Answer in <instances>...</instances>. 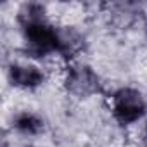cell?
I'll return each instance as SVG.
<instances>
[{"instance_id": "cell-1", "label": "cell", "mask_w": 147, "mask_h": 147, "mask_svg": "<svg viewBox=\"0 0 147 147\" xmlns=\"http://www.w3.org/2000/svg\"><path fill=\"white\" fill-rule=\"evenodd\" d=\"M18 24L23 38V50L33 59L59 55L71 64L85 47L82 33L73 26L54 24L49 19L45 5L36 2H28L19 7Z\"/></svg>"}, {"instance_id": "cell-2", "label": "cell", "mask_w": 147, "mask_h": 147, "mask_svg": "<svg viewBox=\"0 0 147 147\" xmlns=\"http://www.w3.org/2000/svg\"><path fill=\"white\" fill-rule=\"evenodd\" d=\"M109 111L119 126H133L147 116V97L135 87L116 88L109 97Z\"/></svg>"}, {"instance_id": "cell-3", "label": "cell", "mask_w": 147, "mask_h": 147, "mask_svg": "<svg viewBox=\"0 0 147 147\" xmlns=\"http://www.w3.org/2000/svg\"><path fill=\"white\" fill-rule=\"evenodd\" d=\"M62 85L66 92L76 99H90L104 92V82L100 75L85 62H71L64 71Z\"/></svg>"}, {"instance_id": "cell-4", "label": "cell", "mask_w": 147, "mask_h": 147, "mask_svg": "<svg viewBox=\"0 0 147 147\" xmlns=\"http://www.w3.org/2000/svg\"><path fill=\"white\" fill-rule=\"evenodd\" d=\"M7 80L18 90L33 92L45 85L47 75L33 62H11L7 66Z\"/></svg>"}, {"instance_id": "cell-5", "label": "cell", "mask_w": 147, "mask_h": 147, "mask_svg": "<svg viewBox=\"0 0 147 147\" xmlns=\"http://www.w3.org/2000/svg\"><path fill=\"white\" fill-rule=\"evenodd\" d=\"M12 128L23 137H36L45 131V119L33 111H21L12 118Z\"/></svg>"}, {"instance_id": "cell-6", "label": "cell", "mask_w": 147, "mask_h": 147, "mask_svg": "<svg viewBox=\"0 0 147 147\" xmlns=\"http://www.w3.org/2000/svg\"><path fill=\"white\" fill-rule=\"evenodd\" d=\"M145 30H147V24H145Z\"/></svg>"}]
</instances>
